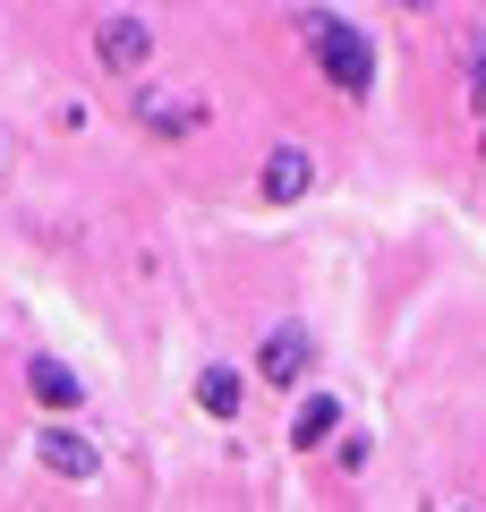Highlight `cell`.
<instances>
[{"label":"cell","instance_id":"cell-1","mask_svg":"<svg viewBox=\"0 0 486 512\" xmlns=\"http://www.w3.org/2000/svg\"><path fill=\"white\" fill-rule=\"evenodd\" d=\"M299 43L307 60H316V86H333L342 103H367L376 94V43H367L359 18H342V9H299Z\"/></svg>","mask_w":486,"mask_h":512},{"label":"cell","instance_id":"cell-3","mask_svg":"<svg viewBox=\"0 0 486 512\" xmlns=\"http://www.w3.org/2000/svg\"><path fill=\"white\" fill-rule=\"evenodd\" d=\"M128 120H137L154 146H188L214 111H205V94H180V86H162V77L145 69V77H128Z\"/></svg>","mask_w":486,"mask_h":512},{"label":"cell","instance_id":"cell-11","mask_svg":"<svg viewBox=\"0 0 486 512\" xmlns=\"http://www.w3.org/2000/svg\"><path fill=\"white\" fill-rule=\"evenodd\" d=\"M367 461H376V436H367V427L350 419L342 436H333V470H342V478H367Z\"/></svg>","mask_w":486,"mask_h":512},{"label":"cell","instance_id":"cell-13","mask_svg":"<svg viewBox=\"0 0 486 512\" xmlns=\"http://www.w3.org/2000/svg\"><path fill=\"white\" fill-rule=\"evenodd\" d=\"M0 163H9V146H0Z\"/></svg>","mask_w":486,"mask_h":512},{"label":"cell","instance_id":"cell-9","mask_svg":"<svg viewBox=\"0 0 486 512\" xmlns=\"http://www.w3.org/2000/svg\"><path fill=\"white\" fill-rule=\"evenodd\" d=\"M188 393H197V410H205L214 427H231V419H248V393H256V376H248L239 359H205Z\"/></svg>","mask_w":486,"mask_h":512},{"label":"cell","instance_id":"cell-12","mask_svg":"<svg viewBox=\"0 0 486 512\" xmlns=\"http://www.w3.org/2000/svg\"><path fill=\"white\" fill-rule=\"evenodd\" d=\"M384 9H401V18H435V0H384Z\"/></svg>","mask_w":486,"mask_h":512},{"label":"cell","instance_id":"cell-6","mask_svg":"<svg viewBox=\"0 0 486 512\" xmlns=\"http://www.w3.org/2000/svg\"><path fill=\"white\" fill-rule=\"evenodd\" d=\"M35 470L60 478V487H94L111 461H103V444H94L77 419H43V427H35Z\"/></svg>","mask_w":486,"mask_h":512},{"label":"cell","instance_id":"cell-4","mask_svg":"<svg viewBox=\"0 0 486 512\" xmlns=\"http://www.w3.org/2000/svg\"><path fill=\"white\" fill-rule=\"evenodd\" d=\"M154 18H137V9H103L94 18V35H86V52H94V69L111 77V86H128V77H145L154 69Z\"/></svg>","mask_w":486,"mask_h":512},{"label":"cell","instance_id":"cell-7","mask_svg":"<svg viewBox=\"0 0 486 512\" xmlns=\"http://www.w3.org/2000/svg\"><path fill=\"white\" fill-rule=\"evenodd\" d=\"M350 427V402L333 393V384H299L290 393V427H282V444L299 461H316V453H333V436Z\"/></svg>","mask_w":486,"mask_h":512},{"label":"cell","instance_id":"cell-8","mask_svg":"<svg viewBox=\"0 0 486 512\" xmlns=\"http://www.w3.org/2000/svg\"><path fill=\"white\" fill-rule=\"evenodd\" d=\"M26 402H35L43 419H86V376H77L60 350H35V359H26Z\"/></svg>","mask_w":486,"mask_h":512},{"label":"cell","instance_id":"cell-2","mask_svg":"<svg viewBox=\"0 0 486 512\" xmlns=\"http://www.w3.org/2000/svg\"><path fill=\"white\" fill-rule=\"evenodd\" d=\"M316 359H324L316 325H307V316H273V325L256 333V350H248V376L265 384V393H299V384H316Z\"/></svg>","mask_w":486,"mask_h":512},{"label":"cell","instance_id":"cell-5","mask_svg":"<svg viewBox=\"0 0 486 512\" xmlns=\"http://www.w3.org/2000/svg\"><path fill=\"white\" fill-rule=\"evenodd\" d=\"M324 180L316 146H299V137H282V146H265V163H256V205L265 214H290V205H307Z\"/></svg>","mask_w":486,"mask_h":512},{"label":"cell","instance_id":"cell-10","mask_svg":"<svg viewBox=\"0 0 486 512\" xmlns=\"http://www.w3.org/2000/svg\"><path fill=\"white\" fill-rule=\"evenodd\" d=\"M452 77H461V103L486 120V26H469L461 52H452Z\"/></svg>","mask_w":486,"mask_h":512}]
</instances>
